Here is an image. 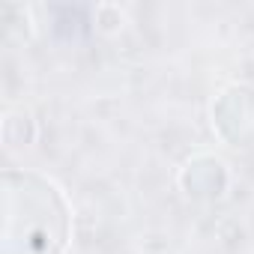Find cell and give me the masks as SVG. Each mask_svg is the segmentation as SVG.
<instances>
[{"label": "cell", "instance_id": "6da1fadb", "mask_svg": "<svg viewBox=\"0 0 254 254\" xmlns=\"http://www.w3.org/2000/svg\"><path fill=\"white\" fill-rule=\"evenodd\" d=\"M6 248L15 254H60L69 239V209L60 191L21 171H6Z\"/></svg>", "mask_w": 254, "mask_h": 254}]
</instances>
